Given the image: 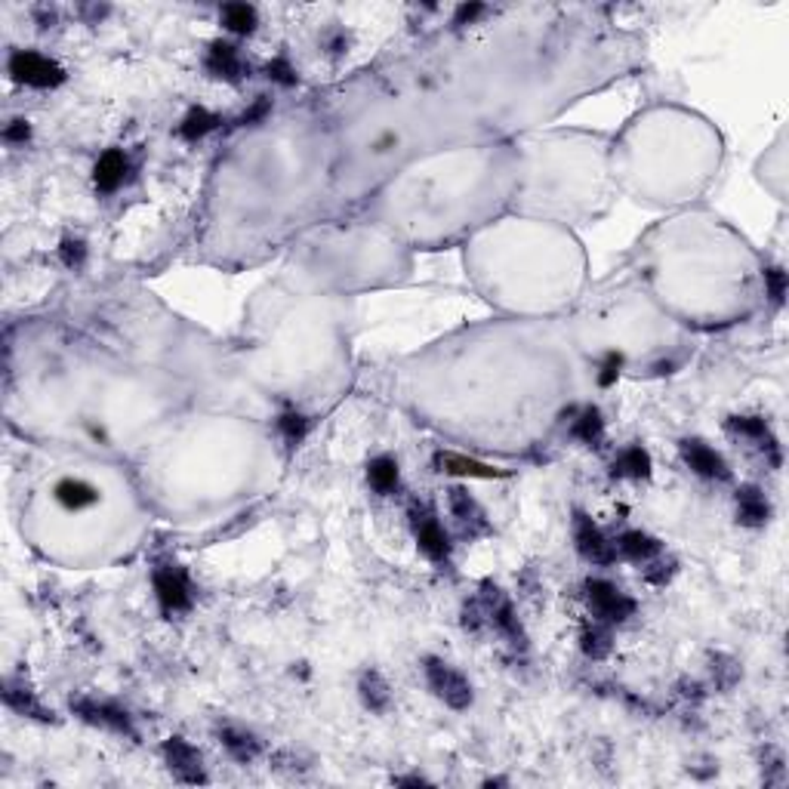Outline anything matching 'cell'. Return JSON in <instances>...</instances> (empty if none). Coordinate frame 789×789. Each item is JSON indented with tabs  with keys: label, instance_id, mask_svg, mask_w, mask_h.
Masks as SVG:
<instances>
[{
	"label": "cell",
	"instance_id": "6da1fadb",
	"mask_svg": "<svg viewBox=\"0 0 789 789\" xmlns=\"http://www.w3.org/2000/svg\"><path fill=\"white\" fill-rule=\"evenodd\" d=\"M426 682L435 691L438 700H444L450 709H469L472 707V684L465 682L463 672L448 666L438 657H426Z\"/></svg>",
	"mask_w": 789,
	"mask_h": 789
},
{
	"label": "cell",
	"instance_id": "7a4b0ae2",
	"mask_svg": "<svg viewBox=\"0 0 789 789\" xmlns=\"http://www.w3.org/2000/svg\"><path fill=\"white\" fill-rule=\"evenodd\" d=\"M10 74L19 83H28V87L37 90L56 87V83L66 81V71L56 66L53 59H47L41 53H28V50H19V53L10 56Z\"/></svg>",
	"mask_w": 789,
	"mask_h": 789
},
{
	"label": "cell",
	"instance_id": "3957f363",
	"mask_svg": "<svg viewBox=\"0 0 789 789\" xmlns=\"http://www.w3.org/2000/svg\"><path fill=\"white\" fill-rule=\"evenodd\" d=\"M586 592H590L592 611L598 613L601 620L620 623V620L632 617V611H636L629 595H623L613 583H607V580H590V583H586Z\"/></svg>",
	"mask_w": 789,
	"mask_h": 789
},
{
	"label": "cell",
	"instance_id": "277c9868",
	"mask_svg": "<svg viewBox=\"0 0 789 789\" xmlns=\"http://www.w3.org/2000/svg\"><path fill=\"white\" fill-rule=\"evenodd\" d=\"M154 592L167 613H179L191 607V586L179 567H158L154 571Z\"/></svg>",
	"mask_w": 789,
	"mask_h": 789
},
{
	"label": "cell",
	"instance_id": "5b68a950",
	"mask_svg": "<svg viewBox=\"0 0 789 789\" xmlns=\"http://www.w3.org/2000/svg\"><path fill=\"white\" fill-rule=\"evenodd\" d=\"M71 709L90 724H99V728H108V730H114V734H124V737H136L130 715H127L124 709L112 707V703H99V700H87V697H81V700H71Z\"/></svg>",
	"mask_w": 789,
	"mask_h": 789
},
{
	"label": "cell",
	"instance_id": "8992f818",
	"mask_svg": "<svg viewBox=\"0 0 789 789\" xmlns=\"http://www.w3.org/2000/svg\"><path fill=\"white\" fill-rule=\"evenodd\" d=\"M410 525H413V536H417L419 549H423L432 561H448L450 540H448V534H444V527L435 521V515L426 512V509H413Z\"/></svg>",
	"mask_w": 789,
	"mask_h": 789
},
{
	"label": "cell",
	"instance_id": "52a82bcc",
	"mask_svg": "<svg viewBox=\"0 0 789 789\" xmlns=\"http://www.w3.org/2000/svg\"><path fill=\"white\" fill-rule=\"evenodd\" d=\"M164 759L183 784H204L207 780L204 765H200V753L195 746H189L183 737H170L164 743Z\"/></svg>",
	"mask_w": 789,
	"mask_h": 789
},
{
	"label": "cell",
	"instance_id": "ba28073f",
	"mask_svg": "<svg viewBox=\"0 0 789 789\" xmlns=\"http://www.w3.org/2000/svg\"><path fill=\"white\" fill-rule=\"evenodd\" d=\"M574 540H577V549L586 561L592 565H611L613 561V549L611 543L605 540L598 527L592 525V519H586L583 512L574 515Z\"/></svg>",
	"mask_w": 789,
	"mask_h": 789
},
{
	"label": "cell",
	"instance_id": "9c48e42d",
	"mask_svg": "<svg viewBox=\"0 0 789 789\" xmlns=\"http://www.w3.org/2000/svg\"><path fill=\"white\" fill-rule=\"evenodd\" d=\"M484 607H488V617L494 620L496 629H500L512 644L525 648V642H527L525 629H521V623H519V617H515L512 605L503 598V592L496 590V586H488V590H484Z\"/></svg>",
	"mask_w": 789,
	"mask_h": 789
},
{
	"label": "cell",
	"instance_id": "30bf717a",
	"mask_svg": "<svg viewBox=\"0 0 789 789\" xmlns=\"http://www.w3.org/2000/svg\"><path fill=\"white\" fill-rule=\"evenodd\" d=\"M682 460L688 463L691 472H697L700 478H709V481H728L730 472L728 465L713 448H707L703 441H682Z\"/></svg>",
	"mask_w": 789,
	"mask_h": 789
},
{
	"label": "cell",
	"instance_id": "8fae6325",
	"mask_svg": "<svg viewBox=\"0 0 789 789\" xmlns=\"http://www.w3.org/2000/svg\"><path fill=\"white\" fill-rule=\"evenodd\" d=\"M728 429L734 432V435L746 438V441H755L762 450L768 454V460H771V465H780V450H777V441H774L771 429H768V423L762 417H730L728 419Z\"/></svg>",
	"mask_w": 789,
	"mask_h": 789
},
{
	"label": "cell",
	"instance_id": "7c38bea8",
	"mask_svg": "<svg viewBox=\"0 0 789 789\" xmlns=\"http://www.w3.org/2000/svg\"><path fill=\"white\" fill-rule=\"evenodd\" d=\"M450 512H454V519L460 521L463 530L469 536L488 534V530H490V521H488V515H484V509L478 506V503L472 500V496L465 494L463 488L450 490Z\"/></svg>",
	"mask_w": 789,
	"mask_h": 789
},
{
	"label": "cell",
	"instance_id": "4fadbf2b",
	"mask_svg": "<svg viewBox=\"0 0 789 789\" xmlns=\"http://www.w3.org/2000/svg\"><path fill=\"white\" fill-rule=\"evenodd\" d=\"M435 465L441 472H448V475H463V478H503V472L494 469V465L469 460V457H460V454H450V450H438V454H435Z\"/></svg>",
	"mask_w": 789,
	"mask_h": 789
},
{
	"label": "cell",
	"instance_id": "5bb4252c",
	"mask_svg": "<svg viewBox=\"0 0 789 789\" xmlns=\"http://www.w3.org/2000/svg\"><path fill=\"white\" fill-rule=\"evenodd\" d=\"M127 154L124 152H105L99 160H96V170H93V183L99 191H114L127 176Z\"/></svg>",
	"mask_w": 789,
	"mask_h": 789
},
{
	"label": "cell",
	"instance_id": "9a60e30c",
	"mask_svg": "<svg viewBox=\"0 0 789 789\" xmlns=\"http://www.w3.org/2000/svg\"><path fill=\"white\" fill-rule=\"evenodd\" d=\"M207 71L216 77H225V81H241L244 74V62L238 56V50L231 43L216 41L207 53Z\"/></svg>",
	"mask_w": 789,
	"mask_h": 789
},
{
	"label": "cell",
	"instance_id": "2e32d148",
	"mask_svg": "<svg viewBox=\"0 0 789 789\" xmlns=\"http://www.w3.org/2000/svg\"><path fill=\"white\" fill-rule=\"evenodd\" d=\"M771 515V506L762 496L759 488H740L737 490V519L746 527H762Z\"/></svg>",
	"mask_w": 789,
	"mask_h": 789
},
{
	"label": "cell",
	"instance_id": "e0dca14e",
	"mask_svg": "<svg viewBox=\"0 0 789 789\" xmlns=\"http://www.w3.org/2000/svg\"><path fill=\"white\" fill-rule=\"evenodd\" d=\"M4 703L10 709H16L19 715H31V719H41V722L53 719V713H47V709L41 707V700H37V697L31 694L28 688H22V684L6 682L4 684Z\"/></svg>",
	"mask_w": 789,
	"mask_h": 789
},
{
	"label": "cell",
	"instance_id": "ac0fdd59",
	"mask_svg": "<svg viewBox=\"0 0 789 789\" xmlns=\"http://www.w3.org/2000/svg\"><path fill=\"white\" fill-rule=\"evenodd\" d=\"M219 740H223V746L229 749L231 759H238V762H254L256 755H260V740H256L254 734H247V730L223 728L219 730Z\"/></svg>",
	"mask_w": 789,
	"mask_h": 789
},
{
	"label": "cell",
	"instance_id": "d6986e66",
	"mask_svg": "<svg viewBox=\"0 0 789 789\" xmlns=\"http://www.w3.org/2000/svg\"><path fill=\"white\" fill-rule=\"evenodd\" d=\"M56 500L66 509H83V506H93V503L99 500V494H96L87 481L66 478V481H59V488H56Z\"/></svg>",
	"mask_w": 789,
	"mask_h": 789
},
{
	"label": "cell",
	"instance_id": "ffe728a7",
	"mask_svg": "<svg viewBox=\"0 0 789 789\" xmlns=\"http://www.w3.org/2000/svg\"><path fill=\"white\" fill-rule=\"evenodd\" d=\"M358 691H361V700H364L367 709H373V713H386V709H389L392 694H389V684L383 682L379 672H367V676L361 678Z\"/></svg>",
	"mask_w": 789,
	"mask_h": 789
},
{
	"label": "cell",
	"instance_id": "44dd1931",
	"mask_svg": "<svg viewBox=\"0 0 789 789\" xmlns=\"http://www.w3.org/2000/svg\"><path fill=\"white\" fill-rule=\"evenodd\" d=\"M620 552L632 561H648L660 552V543L654 536L642 534V530H626V534L620 536Z\"/></svg>",
	"mask_w": 789,
	"mask_h": 789
},
{
	"label": "cell",
	"instance_id": "7402d4cb",
	"mask_svg": "<svg viewBox=\"0 0 789 789\" xmlns=\"http://www.w3.org/2000/svg\"><path fill=\"white\" fill-rule=\"evenodd\" d=\"M367 478H371V488L377 494H392L398 488V463L392 457H377L367 465Z\"/></svg>",
	"mask_w": 789,
	"mask_h": 789
},
{
	"label": "cell",
	"instance_id": "603a6c76",
	"mask_svg": "<svg viewBox=\"0 0 789 789\" xmlns=\"http://www.w3.org/2000/svg\"><path fill=\"white\" fill-rule=\"evenodd\" d=\"M216 127H219L216 114H210L207 108H191V112L185 114V121H183V127H179V133H183V139L198 142V139H204V136L210 133V130H216Z\"/></svg>",
	"mask_w": 789,
	"mask_h": 789
},
{
	"label": "cell",
	"instance_id": "cb8c5ba5",
	"mask_svg": "<svg viewBox=\"0 0 789 789\" xmlns=\"http://www.w3.org/2000/svg\"><path fill=\"white\" fill-rule=\"evenodd\" d=\"M613 472H617V475H626V478H648L651 475L648 450L638 448V444H636V448H629V450H623L617 465H613Z\"/></svg>",
	"mask_w": 789,
	"mask_h": 789
},
{
	"label": "cell",
	"instance_id": "d4e9b609",
	"mask_svg": "<svg viewBox=\"0 0 789 789\" xmlns=\"http://www.w3.org/2000/svg\"><path fill=\"white\" fill-rule=\"evenodd\" d=\"M601 435H605V419H601V413L595 407H586L577 423H574V438H580L583 444H598Z\"/></svg>",
	"mask_w": 789,
	"mask_h": 789
},
{
	"label": "cell",
	"instance_id": "484cf974",
	"mask_svg": "<svg viewBox=\"0 0 789 789\" xmlns=\"http://www.w3.org/2000/svg\"><path fill=\"white\" fill-rule=\"evenodd\" d=\"M223 22L238 35H250L256 28V10L247 4H229L223 6Z\"/></svg>",
	"mask_w": 789,
	"mask_h": 789
},
{
	"label": "cell",
	"instance_id": "4316f807",
	"mask_svg": "<svg viewBox=\"0 0 789 789\" xmlns=\"http://www.w3.org/2000/svg\"><path fill=\"white\" fill-rule=\"evenodd\" d=\"M277 432H281L284 441H287L290 448H296V444L306 438L309 419L302 417V413H296V410H287V413H281V419H277Z\"/></svg>",
	"mask_w": 789,
	"mask_h": 789
},
{
	"label": "cell",
	"instance_id": "83f0119b",
	"mask_svg": "<svg viewBox=\"0 0 789 789\" xmlns=\"http://www.w3.org/2000/svg\"><path fill=\"white\" fill-rule=\"evenodd\" d=\"M583 651L592 660L605 657L607 651H611V638H607V632L605 629H586L583 632Z\"/></svg>",
	"mask_w": 789,
	"mask_h": 789
},
{
	"label": "cell",
	"instance_id": "f1b7e54d",
	"mask_svg": "<svg viewBox=\"0 0 789 789\" xmlns=\"http://www.w3.org/2000/svg\"><path fill=\"white\" fill-rule=\"evenodd\" d=\"M765 284H768V296H771V302H774V306H780V302H784V296H786L784 269H777V265H774V269H768L765 271Z\"/></svg>",
	"mask_w": 789,
	"mask_h": 789
},
{
	"label": "cell",
	"instance_id": "f546056e",
	"mask_svg": "<svg viewBox=\"0 0 789 789\" xmlns=\"http://www.w3.org/2000/svg\"><path fill=\"white\" fill-rule=\"evenodd\" d=\"M59 254L68 269H77V265H83V260H87V247H83V241H77V238H66Z\"/></svg>",
	"mask_w": 789,
	"mask_h": 789
},
{
	"label": "cell",
	"instance_id": "4dcf8cb0",
	"mask_svg": "<svg viewBox=\"0 0 789 789\" xmlns=\"http://www.w3.org/2000/svg\"><path fill=\"white\" fill-rule=\"evenodd\" d=\"M620 367H623V358H620L617 352L605 355V361H601V371H598V383L601 386H613L620 377Z\"/></svg>",
	"mask_w": 789,
	"mask_h": 789
},
{
	"label": "cell",
	"instance_id": "1f68e13d",
	"mask_svg": "<svg viewBox=\"0 0 789 789\" xmlns=\"http://www.w3.org/2000/svg\"><path fill=\"white\" fill-rule=\"evenodd\" d=\"M713 672H719V676H722L719 678V688H730V684L740 678V669L734 666V660H724V657H715Z\"/></svg>",
	"mask_w": 789,
	"mask_h": 789
},
{
	"label": "cell",
	"instance_id": "d6a6232c",
	"mask_svg": "<svg viewBox=\"0 0 789 789\" xmlns=\"http://www.w3.org/2000/svg\"><path fill=\"white\" fill-rule=\"evenodd\" d=\"M269 77L277 83H284V87H290V83H296V71L287 66V59H275L269 62Z\"/></svg>",
	"mask_w": 789,
	"mask_h": 789
},
{
	"label": "cell",
	"instance_id": "836d02e7",
	"mask_svg": "<svg viewBox=\"0 0 789 789\" xmlns=\"http://www.w3.org/2000/svg\"><path fill=\"white\" fill-rule=\"evenodd\" d=\"M269 112H271V99H265V96H260V99H256L254 105H250L247 112L241 114V124H256V121H262Z\"/></svg>",
	"mask_w": 789,
	"mask_h": 789
},
{
	"label": "cell",
	"instance_id": "e575fe53",
	"mask_svg": "<svg viewBox=\"0 0 789 789\" xmlns=\"http://www.w3.org/2000/svg\"><path fill=\"white\" fill-rule=\"evenodd\" d=\"M28 133L31 130H28V124H25V121H12V124L4 130V139L6 142H25V139H28Z\"/></svg>",
	"mask_w": 789,
	"mask_h": 789
},
{
	"label": "cell",
	"instance_id": "d590c367",
	"mask_svg": "<svg viewBox=\"0 0 789 789\" xmlns=\"http://www.w3.org/2000/svg\"><path fill=\"white\" fill-rule=\"evenodd\" d=\"M644 577H648L651 583L663 586L666 580L672 577V565H663V561H660V565H654V567H648V571H644Z\"/></svg>",
	"mask_w": 789,
	"mask_h": 789
},
{
	"label": "cell",
	"instance_id": "8d00e7d4",
	"mask_svg": "<svg viewBox=\"0 0 789 789\" xmlns=\"http://www.w3.org/2000/svg\"><path fill=\"white\" fill-rule=\"evenodd\" d=\"M484 12L481 4H472V6H460V12H457V25H465V22H475L478 16Z\"/></svg>",
	"mask_w": 789,
	"mask_h": 789
}]
</instances>
